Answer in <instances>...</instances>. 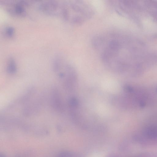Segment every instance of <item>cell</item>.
I'll return each mask as SVG.
<instances>
[{
  "mask_svg": "<svg viewBox=\"0 0 157 157\" xmlns=\"http://www.w3.org/2000/svg\"><path fill=\"white\" fill-rule=\"evenodd\" d=\"M61 4L60 18L71 24H82L91 18L94 13L92 6L84 1H63Z\"/></svg>",
  "mask_w": 157,
  "mask_h": 157,
  "instance_id": "2",
  "label": "cell"
},
{
  "mask_svg": "<svg viewBox=\"0 0 157 157\" xmlns=\"http://www.w3.org/2000/svg\"><path fill=\"white\" fill-rule=\"evenodd\" d=\"M146 133L147 135L149 138H155L157 137V127H151L147 128Z\"/></svg>",
  "mask_w": 157,
  "mask_h": 157,
  "instance_id": "7",
  "label": "cell"
},
{
  "mask_svg": "<svg viewBox=\"0 0 157 157\" xmlns=\"http://www.w3.org/2000/svg\"><path fill=\"white\" fill-rule=\"evenodd\" d=\"M0 4L10 15L16 17H24L27 14L26 8L29 3L24 1H2Z\"/></svg>",
  "mask_w": 157,
  "mask_h": 157,
  "instance_id": "3",
  "label": "cell"
},
{
  "mask_svg": "<svg viewBox=\"0 0 157 157\" xmlns=\"http://www.w3.org/2000/svg\"><path fill=\"white\" fill-rule=\"evenodd\" d=\"M132 36L119 32L98 34L92 44L105 66L117 73L125 71L129 67L133 53Z\"/></svg>",
  "mask_w": 157,
  "mask_h": 157,
  "instance_id": "1",
  "label": "cell"
},
{
  "mask_svg": "<svg viewBox=\"0 0 157 157\" xmlns=\"http://www.w3.org/2000/svg\"><path fill=\"white\" fill-rule=\"evenodd\" d=\"M3 32V34L6 37L8 38H11L14 35L15 29L12 26H7L4 28Z\"/></svg>",
  "mask_w": 157,
  "mask_h": 157,
  "instance_id": "6",
  "label": "cell"
},
{
  "mask_svg": "<svg viewBox=\"0 0 157 157\" xmlns=\"http://www.w3.org/2000/svg\"><path fill=\"white\" fill-rule=\"evenodd\" d=\"M38 8L41 12L45 14L60 17L61 1H42L39 3Z\"/></svg>",
  "mask_w": 157,
  "mask_h": 157,
  "instance_id": "4",
  "label": "cell"
},
{
  "mask_svg": "<svg viewBox=\"0 0 157 157\" xmlns=\"http://www.w3.org/2000/svg\"><path fill=\"white\" fill-rule=\"evenodd\" d=\"M17 66L14 59L10 57L7 59L6 63V70L10 74L14 73L17 71Z\"/></svg>",
  "mask_w": 157,
  "mask_h": 157,
  "instance_id": "5",
  "label": "cell"
}]
</instances>
